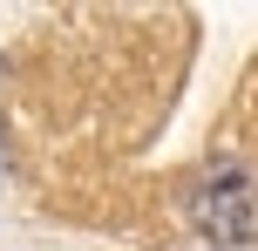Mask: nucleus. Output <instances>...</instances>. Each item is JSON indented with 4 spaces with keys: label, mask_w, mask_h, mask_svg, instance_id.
Instances as JSON below:
<instances>
[{
    "label": "nucleus",
    "mask_w": 258,
    "mask_h": 251,
    "mask_svg": "<svg viewBox=\"0 0 258 251\" xmlns=\"http://www.w3.org/2000/svg\"><path fill=\"white\" fill-rule=\"evenodd\" d=\"M190 224L218 244H251L258 238V177L238 163H218L190 197Z\"/></svg>",
    "instance_id": "nucleus-1"
}]
</instances>
